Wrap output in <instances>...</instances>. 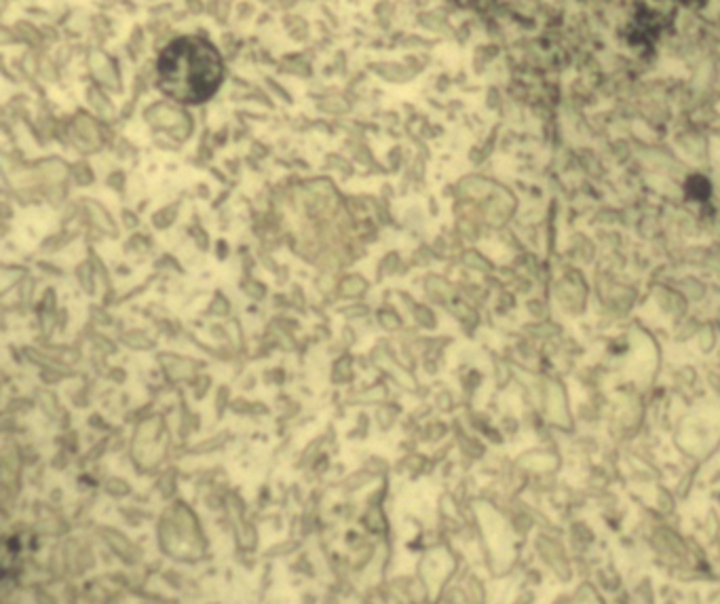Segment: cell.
Here are the masks:
<instances>
[{
    "label": "cell",
    "mask_w": 720,
    "mask_h": 604,
    "mask_svg": "<svg viewBox=\"0 0 720 604\" xmlns=\"http://www.w3.org/2000/svg\"><path fill=\"white\" fill-rule=\"evenodd\" d=\"M528 313L533 315V319H537V322H543L545 319V313H547V305L545 300H528Z\"/></svg>",
    "instance_id": "cell-7"
},
{
    "label": "cell",
    "mask_w": 720,
    "mask_h": 604,
    "mask_svg": "<svg viewBox=\"0 0 720 604\" xmlns=\"http://www.w3.org/2000/svg\"><path fill=\"white\" fill-rule=\"evenodd\" d=\"M653 298H655V302H657V307H659L663 313H666V315H672V317H676V319L687 315L689 300H687V296L682 294L678 288H672V286H655Z\"/></svg>",
    "instance_id": "cell-3"
},
{
    "label": "cell",
    "mask_w": 720,
    "mask_h": 604,
    "mask_svg": "<svg viewBox=\"0 0 720 604\" xmlns=\"http://www.w3.org/2000/svg\"><path fill=\"white\" fill-rule=\"evenodd\" d=\"M224 79L220 51L201 36H180L169 43L157 64L159 89L176 102L210 100Z\"/></svg>",
    "instance_id": "cell-1"
},
{
    "label": "cell",
    "mask_w": 720,
    "mask_h": 604,
    "mask_svg": "<svg viewBox=\"0 0 720 604\" xmlns=\"http://www.w3.org/2000/svg\"><path fill=\"white\" fill-rule=\"evenodd\" d=\"M697 341H699V349L704 353H710L714 351L718 338H716V332H714V326L712 324H701L699 332H697Z\"/></svg>",
    "instance_id": "cell-6"
},
{
    "label": "cell",
    "mask_w": 720,
    "mask_h": 604,
    "mask_svg": "<svg viewBox=\"0 0 720 604\" xmlns=\"http://www.w3.org/2000/svg\"><path fill=\"white\" fill-rule=\"evenodd\" d=\"M678 290L687 296V300L699 302L706 296V283L699 281L697 277H682L678 281Z\"/></svg>",
    "instance_id": "cell-5"
},
{
    "label": "cell",
    "mask_w": 720,
    "mask_h": 604,
    "mask_svg": "<svg viewBox=\"0 0 720 604\" xmlns=\"http://www.w3.org/2000/svg\"><path fill=\"white\" fill-rule=\"evenodd\" d=\"M587 294H590V288H587L585 275L581 273V269L575 267H566L562 277L556 281L554 286V296L558 300V305L568 313V315H583L587 309Z\"/></svg>",
    "instance_id": "cell-2"
},
{
    "label": "cell",
    "mask_w": 720,
    "mask_h": 604,
    "mask_svg": "<svg viewBox=\"0 0 720 604\" xmlns=\"http://www.w3.org/2000/svg\"><path fill=\"white\" fill-rule=\"evenodd\" d=\"M682 191H685L687 199H691L695 203H706L712 197V182L704 174H691L685 180Z\"/></svg>",
    "instance_id": "cell-4"
}]
</instances>
